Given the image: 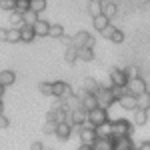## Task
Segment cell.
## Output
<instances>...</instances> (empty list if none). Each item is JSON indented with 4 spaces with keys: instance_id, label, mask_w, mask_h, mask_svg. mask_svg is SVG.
<instances>
[{
    "instance_id": "1",
    "label": "cell",
    "mask_w": 150,
    "mask_h": 150,
    "mask_svg": "<svg viewBox=\"0 0 150 150\" xmlns=\"http://www.w3.org/2000/svg\"><path fill=\"white\" fill-rule=\"evenodd\" d=\"M74 130H78L80 148L82 150H94V140L98 138V134H96V126H92V124H84V126L74 128Z\"/></svg>"
},
{
    "instance_id": "2",
    "label": "cell",
    "mask_w": 150,
    "mask_h": 150,
    "mask_svg": "<svg viewBox=\"0 0 150 150\" xmlns=\"http://www.w3.org/2000/svg\"><path fill=\"white\" fill-rule=\"evenodd\" d=\"M96 98H98V106H102V108H110L112 104H116L118 100H116V96L112 94V88L110 86H104V84H100L98 86V90H96Z\"/></svg>"
},
{
    "instance_id": "3",
    "label": "cell",
    "mask_w": 150,
    "mask_h": 150,
    "mask_svg": "<svg viewBox=\"0 0 150 150\" xmlns=\"http://www.w3.org/2000/svg\"><path fill=\"white\" fill-rule=\"evenodd\" d=\"M134 132V122H128L124 118H118L112 122V138H120V136H132Z\"/></svg>"
},
{
    "instance_id": "4",
    "label": "cell",
    "mask_w": 150,
    "mask_h": 150,
    "mask_svg": "<svg viewBox=\"0 0 150 150\" xmlns=\"http://www.w3.org/2000/svg\"><path fill=\"white\" fill-rule=\"evenodd\" d=\"M108 120V108H102V106H96L92 110H88V122L86 124H92V126H98Z\"/></svg>"
},
{
    "instance_id": "5",
    "label": "cell",
    "mask_w": 150,
    "mask_h": 150,
    "mask_svg": "<svg viewBox=\"0 0 150 150\" xmlns=\"http://www.w3.org/2000/svg\"><path fill=\"white\" fill-rule=\"evenodd\" d=\"M52 90H54V94L52 96H60V98H70L72 94H74V90L70 88V84L68 82H64V80H56V82H52Z\"/></svg>"
},
{
    "instance_id": "6",
    "label": "cell",
    "mask_w": 150,
    "mask_h": 150,
    "mask_svg": "<svg viewBox=\"0 0 150 150\" xmlns=\"http://www.w3.org/2000/svg\"><path fill=\"white\" fill-rule=\"evenodd\" d=\"M118 104H120V108H124V110H128V112H134V110L138 108V96L132 94V92H126V94L120 96Z\"/></svg>"
},
{
    "instance_id": "7",
    "label": "cell",
    "mask_w": 150,
    "mask_h": 150,
    "mask_svg": "<svg viewBox=\"0 0 150 150\" xmlns=\"http://www.w3.org/2000/svg\"><path fill=\"white\" fill-rule=\"evenodd\" d=\"M126 88H128V92H132V94H142L144 90H148L146 88V80L142 78V76H134V78H128V84H126Z\"/></svg>"
},
{
    "instance_id": "8",
    "label": "cell",
    "mask_w": 150,
    "mask_h": 150,
    "mask_svg": "<svg viewBox=\"0 0 150 150\" xmlns=\"http://www.w3.org/2000/svg\"><path fill=\"white\" fill-rule=\"evenodd\" d=\"M108 78H110L112 84H118V86H126L128 84V74L124 68H112L110 74H108Z\"/></svg>"
},
{
    "instance_id": "9",
    "label": "cell",
    "mask_w": 150,
    "mask_h": 150,
    "mask_svg": "<svg viewBox=\"0 0 150 150\" xmlns=\"http://www.w3.org/2000/svg\"><path fill=\"white\" fill-rule=\"evenodd\" d=\"M80 100H82V108H84V110H92V108L98 106V98H96V94L88 92V90H82Z\"/></svg>"
},
{
    "instance_id": "10",
    "label": "cell",
    "mask_w": 150,
    "mask_h": 150,
    "mask_svg": "<svg viewBox=\"0 0 150 150\" xmlns=\"http://www.w3.org/2000/svg\"><path fill=\"white\" fill-rule=\"evenodd\" d=\"M72 130H74V126L70 124L68 120L58 122V126H56V136H58L60 140H68L70 136H72Z\"/></svg>"
},
{
    "instance_id": "11",
    "label": "cell",
    "mask_w": 150,
    "mask_h": 150,
    "mask_svg": "<svg viewBox=\"0 0 150 150\" xmlns=\"http://www.w3.org/2000/svg\"><path fill=\"white\" fill-rule=\"evenodd\" d=\"M108 24H110V18H108L104 12H102V14H96V16H92V26H94V30H96V32H102Z\"/></svg>"
},
{
    "instance_id": "12",
    "label": "cell",
    "mask_w": 150,
    "mask_h": 150,
    "mask_svg": "<svg viewBox=\"0 0 150 150\" xmlns=\"http://www.w3.org/2000/svg\"><path fill=\"white\" fill-rule=\"evenodd\" d=\"M114 148V138H104V136H98L94 140V150H112Z\"/></svg>"
},
{
    "instance_id": "13",
    "label": "cell",
    "mask_w": 150,
    "mask_h": 150,
    "mask_svg": "<svg viewBox=\"0 0 150 150\" xmlns=\"http://www.w3.org/2000/svg\"><path fill=\"white\" fill-rule=\"evenodd\" d=\"M114 148L116 150H130V148H134V140H132V136L114 138Z\"/></svg>"
},
{
    "instance_id": "14",
    "label": "cell",
    "mask_w": 150,
    "mask_h": 150,
    "mask_svg": "<svg viewBox=\"0 0 150 150\" xmlns=\"http://www.w3.org/2000/svg\"><path fill=\"white\" fill-rule=\"evenodd\" d=\"M20 34H22V42H32L36 36H38L32 24H22L20 26Z\"/></svg>"
},
{
    "instance_id": "15",
    "label": "cell",
    "mask_w": 150,
    "mask_h": 150,
    "mask_svg": "<svg viewBox=\"0 0 150 150\" xmlns=\"http://www.w3.org/2000/svg\"><path fill=\"white\" fill-rule=\"evenodd\" d=\"M132 122H134V126H144V124L148 122V110H144V108H136V110H134V118H132Z\"/></svg>"
},
{
    "instance_id": "16",
    "label": "cell",
    "mask_w": 150,
    "mask_h": 150,
    "mask_svg": "<svg viewBox=\"0 0 150 150\" xmlns=\"http://www.w3.org/2000/svg\"><path fill=\"white\" fill-rule=\"evenodd\" d=\"M88 36H90V32H86V30H80V32H76V34L72 36V44H74L76 48L86 46V42H88Z\"/></svg>"
},
{
    "instance_id": "17",
    "label": "cell",
    "mask_w": 150,
    "mask_h": 150,
    "mask_svg": "<svg viewBox=\"0 0 150 150\" xmlns=\"http://www.w3.org/2000/svg\"><path fill=\"white\" fill-rule=\"evenodd\" d=\"M102 12L110 18V20H112L116 14H118V6H116L112 0H102Z\"/></svg>"
},
{
    "instance_id": "18",
    "label": "cell",
    "mask_w": 150,
    "mask_h": 150,
    "mask_svg": "<svg viewBox=\"0 0 150 150\" xmlns=\"http://www.w3.org/2000/svg\"><path fill=\"white\" fill-rule=\"evenodd\" d=\"M96 134H98V136H104V138H110V136H112V122L106 120L102 124H98V126H96Z\"/></svg>"
},
{
    "instance_id": "19",
    "label": "cell",
    "mask_w": 150,
    "mask_h": 150,
    "mask_svg": "<svg viewBox=\"0 0 150 150\" xmlns=\"http://www.w3.org/2000/svg\"><path fill=\"white\" fill-rule=\"evenodd\" d=\"M34 30L38 36H48V32H50V22L48 20H42V18H38L34 24Z\"/></svg>"
},
{
    "instance_id": "20",
    "label": "cell",
    "mask_w": 150,
    "mask_h": 150,
    "mask_svg": "<svg viewBox=\"0 0 150 150\" xmlns=\"http://www.w3.org/2000/svg\"><path fill=\"white\" fill-rule=\"evenodd\" d=\"M78 60L80 62H92L94 60V48H88V46L78 48Z\"/></svg>"
},
{
    "instance_id": "21",
    "label": "cell",
    "mask_w": 150,
    "mask_h": 150,
    "mask_svg": "<svg viewBox=\"0 0 150 150\" xmlns=\"http://www.w3.org/2000/svg\"><path fill=\"white\" fill-rule=\"evenodd\" d=\"M64 60L68 62V64H74V62H78V48L74 46H66V50H64Z\"/></svg>"
},
{
    "instance_id": "22",
    "label": "cell",
    "mask_w": 150,
    "mask_h": 150,
    "mask_svg": "<svg viewBox=\"0 0 150 150\" xmlns=\"http://www.w3.org/2000/svg\"><path fill=\"white\" fill-rule=\"evenodd\" d=\"M14 80H16V74H14L12 70L6 68V70H2V72H0V82H2L4 86H12Z\"/></svg>"
},
{
    "instance_id": "23",
    "label": "cell",
    "mask_w": 150,
    "mask_h": 150,
    "mask_svg": "<svg viewBox=\"0 0 150 150\" xmlns=\"http://www.w3.org/2000/svg\"><path fill=\"white\" fill-rule=\"evenodd\" d=\"M8 42L16 44V42H22V34H20V26H12L8 28Z\"/></svg>"
},
{
    "instance_id": "24",
    "label": "cell",
    "mask_w": 150,
    "mask_h": 150,
    "mask_svg": "<svg viewBox=\"0 0 150 150\" xmlns=\"http://www.w3.org/2000/svg\"><path fill=\"white\" fill-rule=\"evenodd\" d=\"M8 20H10L12 26H22L24 24V14L18 12V10H12V12H8Z\"/></svg>"
},
{
    "instance_id": "25",
    "label": "cell",
    "mask_w": 150,
    "mask_h": 150,
    "mask_svg": "<svg viewBox=\"0 0 150 150\" xmlns=\"http://www.w3.org/2000/svg\"><path fill=\"white\" fill-rule=\"evenodd\" d=\"M138 108L150 110V92L148 90H144L142 94H138Z\"/></svg>"
},
{
    "instance_id": "26",
    "label": "cell",
    "mask_w": 150,
    "mask_h": 150,
    "mask_svg": "<svg viewBox=\"0 0 150 150\" xmlns=\"http://www.w3.org/2000/svg\"><path fill=\"white\" fill-rule=\"evenodd\" d=\"M88 12H90V16L102 14V0H90V4H88Z\"/></svg>"
},
{
    "instance_id": "27",
    "label": "cell",
    "mask_w": 150,
    "mask_h": 150,
    "mask_svg": "<svg viewBox=\"0 0 150 150\" xmlns=\"http://www.w3.org/2000/svg\"><path fill=\"white\" fill-rule=\"evenodd\" d=\"M38 18H40V14H38L36 10H32V8L24 12V24H32V26H34Z\"/></svg>"
},
{
    "instance_id": "28",
    "label": "cell",
    "mask_w": 150,
    "mask_h": 150,
    "mask_svg": "<svg viewBox=\"0 0 150 150\" xmlns=\"http://www.w3.org/2000/svg\"><path fill=\"white\" fill-rule=\"evenodd\" d=\"M98 86H100V82H96L94 78H84V82H82V88L88 90V92H96Z\"/></svg>"
},
{
    "instance_id": "29",
    "label": "cell",
    "mask_w": 150,
    "mask_h": 150,
    "mask_svg": "<svg viewBox=\"0 0 150 150\" xmlns=\"http://www.w3.org/2000/svg\"><path fill=\"white\" fill-rule=\"evenodd\" d=\"M48 36H50V38H58V40H60V38L64 36V28H62L60 24H50V32H48Z\"/></svg>"
},
{
    "instance_id": "30",
    "label": "cell",
    "mask_w": 150,
    "mask_h": 150,
    "mask_svg": "<svg viewBox=\"0 0 150 150\" xmlns=\"http://www.w3.org/2000/svg\"><path fill=\"white\" fill-rule=\"evenodd\" d=\"M56 126H58V122L46 118V122H44V126H42V132H44V134H56Z\"/></svg>"
},
{
    "instance_id": "31",
    "label": "cell",
    "mask_w": 150,
    "mask_h": 150,
    "mask_svg": "<svg viewBox=\"0 0 150 150\" xmlns=\"http://www.w3.org/2000/svg\"><path fill=\"white\" fill-rule=\"evenodd\" d=\"M38 90H40V94H44V96H52V94H54L52 82H40V84H38Z\"/></svg>"
},
{
    "instance_id": "32",
    "label": "cell",
    "mask_w": 150,
    "mask_h": 150,
    "mask_svg": "<svg viewBox=\"0 0 150 150\" xmlns=\"http://www.w3.org/2000/svg\"><path fill=\"white\" fill-rule=\"evenodd\" d=\"M30 8L36 10L38 14L44 12V10H46V0H32V2H30Z\"/></svg>"
},
{
    "instance_id": "33",
    "label": "cell",
    "mask_w": 150,
    "mask_h": 150,
    "mask_svg": "<svg viewBox=\"0 0 150 150\" xmlns=\"http://www.w3.org/2000/svg\"><path fill=\"white\" fill-rule=\"evenodd\" d=\"M0 8L6 12L16 10V0H0Z\"/></svg>"
},
{
    "instance_id": "34",
    "label": "cell",
    "mask_w": 150,
    "mask_h": 150,
    "mask_svg": "<svg viewBox=\"0 0 150 150\" xmlns=\"http://www.w3.org/2000/svg\"><path fill=\"white\" fill-rule=\"evenodd\" d=\"M30 2L32 0H16V10L24 14L26 10H30Z\"/></svg>"
},
{
    "instance_id": "35",
    "label": "cell",
    "mask_w": 150,
    "mask_h": 150,
    "mask_svg": "<svg viewBox=\"0 0 150 150\" xmlns=\"http://www.w3.org/2000/svg\"><path fill=\"white\" fill-rule=\"evenodd\" d=\"M110 42H114V44H122V42H124V32L116 28V30H114V34L110 36Z\"/></svg>"
},
{
    "instance_id": "36",
    "label": "cell",
    "mask_w": 150,
    "mask_h": 150,
    "mask_svg": "<svg viewBox=\"0 0 150 150\" xmlns=\"http://www.w3.org/2000/svg\"><path fill=\"white\" fill-rule=\"evenodd\" d=\"M114 30H116L114 26H112V24H108V26H106V28H104V30H102V32H100V34H102L104 38H106V40H110V36L114 34Z\"/></svg>"
},
{
    "instance_id": "37",
    "label": "cell",
    "mask_w": 150,
    "mask_h": 150,
    "mask_svg": "<svg viewBox=\"0 0 150 150\" xmlns=\"http://www.w3.org/2000/svg\"><path fill=\"white\" fill-rule=\"evenodd\" d=\"M124 70H126L128 78H134V76H140V70L136 68V66H128V68H124Z\"/></svg>"
},
{
    "instance_id": "38",
    "label": "cell",
    "mask_w": 150,
    "mask_h": 150,
    "mask_svg": "<svg viewBox=\"0 0 150 150\" xmlns=\"http://www.w3.org/2000/svg\"><path fill=\"white\" fill-rule=\"evenodd\" d=\"M10 126V120H8V116L0 114V128H8Z\"/></svg>"
},
{
    "instance_id": "39",
    "label": "cell",
    "mask_w": 150,
    "mask_h": 150,
    "mask_svg": "<svg viewBox=\"0 0 150 150\" xmlns=\"http://www.w3.org/2000/svg\"><path fill=\"white\" fill-rule=\"evenodd\" d=\"M0 40L8 42V28H0Z\"/></svg>"
},
{
    "instance_id": "40",
    "label": "cell",
    "mask_w": 150,
    "mask_h": 150,
    "mask_svg": "<svg viewBox=\"0 0 150 150\" xmlns=\"http://www.w3.org/2000/svg\"><path fill=\"white\" fill-rule=\"evenodd\" d=\"M60 40H62V44H64V46H72V36H66V34H64Z\"/></svg>"
},
{
    "instance_id": "41",
    "label": "cell",
    "mask_w": 150,
    "mask_h": 150,
    "mask_svg": "<svg viewBox=\"0 0 150 150\" xmlns=\"http://www.w3.org/2000/svg\"><path fill=\"white\" fill-rule=\"evenodd\" d=\"M138 148L140 150H150V140H142V142L138 144Z\"/></svg>"
},
{
    "instance_id": "42",
    "label": "cell",
    "mask_w": 150,
    "mask_h": 150,
    "mask_svg": "<svg viewBox=\"0 0 150 150\" xmlns=\"http://www.w3.org/2000/svg\"><path fill=\"white\" fill-rule=\"evenodd\" d=\"M94 44H96V38L90 34V36H88V42H86V46H88V48H94Z\"/></svg>"
},
{
    "instance_id": "43",
    "label": "cell",
    "mask_w": 150,
    "mask_h": 150,
    "mask_svg": "<svg viewBox=\"0 0 150 150\" xmlns=\"http://www.w3.org/2000/svg\"><path fill=\"white\" fill-rule=\"evenodd\" d=\"M30 148H32V150H42V148H44V144H42V142H32Z\"/></svg>"
},
{
    "instance_id": "44",
    "label": "cell",
    "mask_w": 150,
    "mask_h": 150,
    "mask_svg": "<svg viewBox=\"0 0 150 150\" xmlns=\"http://www.w3.org/2000/svg\"><path fill=\"white\" fill-rule=\"evenodd\" d=\"M4 90H6V86H4V84L0 82V98H2V94H4Z\"/></svg>"
},
{
    "instance_id": "45",
    "label": "cell",
    "mask_w": 150,
    "mask_h": 150,
    "mask_svg": "<svg viewBox=\"0 0 150 150\" xmlns=\"http://www.w3.org/2000/svg\"><path fill=\"white\" fill-rule=\"evenodd\" d=\"M4 112V104H2V100H0V114Z\"/></svg>"
}]
</instances>
